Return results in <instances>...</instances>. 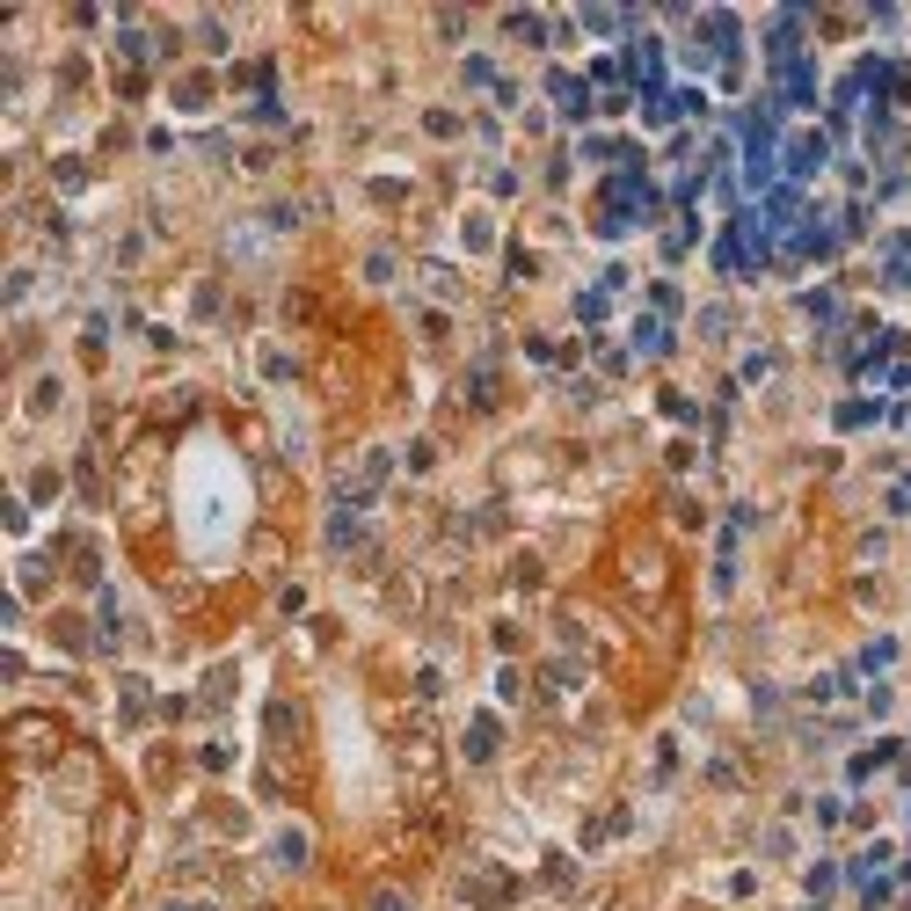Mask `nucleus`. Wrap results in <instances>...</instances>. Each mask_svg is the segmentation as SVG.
Instances as JSON below:
<instances>
[{"label": "nucleus", "instance_id": "nucleus-1", "mask_svg": "<svg viewBox=\"0 0 911 911\" xmlns=\"http://www.w3.org/2000/svg\"><path fill=\"white\" fill-rule=\"evenodd\" d=\"M132 839H139V810L124 795H102L96 802V875H118L132 861Z\"/></svg>", "mask_w": 911, "mask_h": 911}, {"label": "nucleus", "instance_id": "nucleus-2", "mask_svg": "<svg viewBox=\"0 0 911 911\" xmlns=\"http://www.w3.org/2000/svg\"><path fill=\"white\" fill-rule=\"evenodd\" d=\"M8 751H15V766H59V751H66V722H59V715H15V722H8Z\"/></svg>", "mask_w": 911, "mask_h": 911}, {"label": "nucleus", "instance_id": "nucleus-3", "mask_svg": "<svg viewBox=\"0 0 911 911\" xmlns=\"http://www.w3.org/2000/svg\"><path fill=\"white\" fill-rule=\"evenodd\" d=\"M620 576H627L635 599H664V591H672V554L656 547V540H627V547H620Z\"/></svg>", "mask_w": 911, "mask_h": 911}, {"label": "nucleus", "instance_id": "nucleus-4", "mask_svg": "<svg viewBox=\"0 0 911 911\" xmlns=\"http://www.w3.org/2000/svg\"><path fill=\"white\" fill-rule=\"evenodd\" d=\"M816 169H824V139H788V183L795 190H802Z\"/></svg>", "mask_w": 911, "mask_h": 911}, {"label": "nucleus", "instance_id": "nucleus-5", "mask_svg": "<svg viewBox=\"0 0 911 911\" xmlns=\"http://www.w3.org/2000/svg\"><path fill=\"white\" fill-rule=\"evenodd\" d=\"M635 343H642L649 358H664V343H672V336H664V329H656V321H642V329H635Z\"/></svg>", "mask_w": 911, "mask_h": 911}, {"label": "nucleus", "instance_id": "nucleus-6", "mask_svg": "<svg viewBox=\"0 0 911 911\" xmlns=\"http://www.w3.org/2000/svg\"><path fill=\"white\" fill-rule=\"evenodd\" d=\"M867 672H883V664H897V642H867V656H861Z\"/></svg>", "mask_w": 911, "mask_h": 911}]
</instances>
